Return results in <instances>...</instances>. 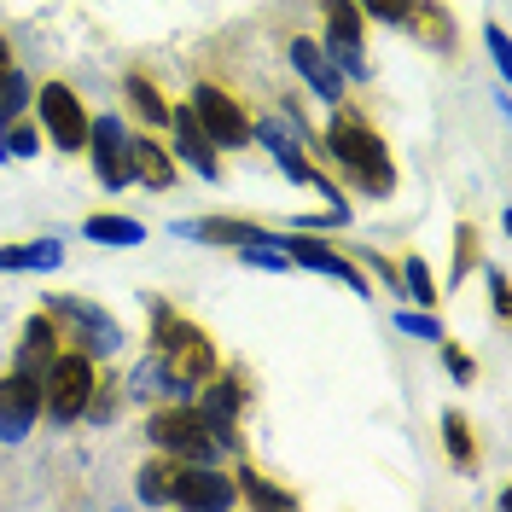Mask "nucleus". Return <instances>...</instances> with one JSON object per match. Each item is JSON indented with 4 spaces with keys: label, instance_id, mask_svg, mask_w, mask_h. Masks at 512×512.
Masks as SVG:
<instances>
[{
    "label": "nucleus",
    "instance_id": "7",
    "mask_svg": "<svg viewBox=\"0 0 512 512\" xmlns=\"http://www.w3.org/2000/svg\"><path fill=\"white\" fill-rule=\"evenodd\" d=\"M47 315L70 326V338L82 344V355H117L123 350V326L105 315V309L82 303V297H47Z\"/></svg>",
    "mask_w": 512,
    "mask_h": 512
},
{
    "label": "nucleus",
    "instance_id": "13",
    "mask_svg": "<svg viewBox=\"0 0 512 512\" xmlns=\"http://www.w3.org/2000/svg\"><path fill=\"white\" fill-rule=\"evenodd\" d=\"M175 239H204V245H280L268 227L239 222V216H192V222H175Z\"/></svg>",
    "mask_w": 512,
    "mask_h": 512
},
{
    "label": "nucleus",
    "instance_id": "24",
    "mask_svg": "<svg viewBox=\"0 0 512 512\" xmlns=\"http://www.w3.org/2000/svg\"><path fill=\"white\" fill-rule=\"evenodd\" d=\"M396 274H402V291L414 297L419 309H431V303H437V291H443V286L431 280V268H425V256H408V262H402Z\"/></svg>",
    "mask_w": 512,
    "mask_h": 512
},
{
    "label": "nucleus",
    "instance_id": "5",
    "mask_svg": "<svg viewBox=\"0 0 512 512\" xmlns=\"http://www.w3.org/2000/svg\"><path fill=\"white\" fill-rule=\"evenodd\" d=\"M192 117L204 123V134H210L216 152H239V146L251 140V117H245V105L227 94V88H216V82H198V88H192Z\"/></svg>",
    "mask_w": 512,
    "mask_h": 512
},
{
    "label": "nucleus",
    "instance_id": "20",
    "mask_svg": "<svg viewBox=\"0 0 512 512\" xmlns=\"http://www.w3.org/2000/svg\"><path fill=\"white\" fill-rule=\"evenodd\" d=\"M82 233H88L94 245H117V251H128V245H140V239H146V227L134 222V216H111V210H105V216H88Z\"/></svg>",
    "mask_w": 512,
    "mask_h": 512
},
{
    "label": "nucleus",
    "instance_id": "25",
    "mask_svg": "<svg viewBox=\"0 0 512 512\" xmlns=\"http://www.w3.org/2000/svg\"><path fill=\"white\" fill-rule=\"evenodd\" d=\"M478 256H483L478 227H472V222H460V227H454V280H466V274L478 268Z\"/></svg>",
    "mask_w": 512,
    "mask_h": 512
},
{
    "label": "nucleus",
    "instance_id": "10",
    "mask_svg": "<svg viewBox=\"0 0 512 512\" xmlns=\"http://www.w3.org/2000/svg\"><path fill=\"white\" fill-rule=\"evenodd\" d=\"M291 256V268H309V274H326V280H338V286H350L355 297H373V286H367V274L355 268L350 256H338L326 239H309V233H291V239H280Z\"/></svg>",
    "mask_w": 512,
    "mask_h": 512
},
{
    "label": "nucleus",
    "instance_id": "6",
    "mask_svg": "<svg viewBox=\"0 0 512 512\" xmlns=\"http://www.w3.org/2000/svg\"><path fill=\"white\" fill-rule=\"evenodd\" d=\"M35 111H41V128H47L53 152H82V146H88V105L76 99V88L47 82V88L35 94Z\"/></svg>",
    "mask_w": 512,
    "mask_h": 512
},
{
    "label": "nucleus",
    "instance_id": "29",
    "mask_svg": "<svg viewBox=\"0 0 512 512\" xmlns=\"http://www.w3.org/2000/svg\"><path fill=\"white\" fill-rule=\"evenodd\" d=\"M355 6L379 24H408V12H414V0H355Z\"/></svg>",
    "mask_w": 512,
    "mask_h": 512
},
{
    "label": "nucleus",
    "instance_id": "9",
    "mask_svg": "<svg viewBox=\"0 0 512 512\" xmlns=\"http://www.w3.org/2000/svg\"><path fill=\"white\" fill-rule=\"evenodd\" d=\"M41 419V379L12 367L0 373V443H24Z\"/></svg>",
    "mask_w": 512,
    "mask_h": 512
},
{
    "label": "nucleus",
    "instance_id": "23",
    "mask_svg": "<svg viewBox=\"0 0 512 512\" xmlns=\"http://www.w3.org/2000/svg\"><path fill=\"white\" fill-rule=\"evenodd\" d=\"M128 396H140V402H146V396H169V367H163L158 350H152L140 367H134V373H128Z\"/></svg>",
    "mask_w": 512,
    "mask_h": 512
},
{
    "label": "nucleus",
    "instance_id": "26",
    "mask_svg": "<svg viewBox=\"0 0 512 512\" xmlns=\"http://www.w3.org/2000/svg\"><path fill=\"white\" fill-rule=\"evenodd\" d=\"M24 99H30V82H24V70L12 64V70L0 76V123H12V117L24 111Z\"/></svg>",
    "mask_w": 512,
    "mask_h": 512
},
{
    "label": "nucleus",
    "instance_id": "34",
    "mask_svg": "<svg viewBox=\"0 0 512 512\" xmlns=\"http://www.w3.org/2000/svg\"><path fill=\"white\" fill-rule=\"evenodd\" d=\"M30 268V245H0V274H24Z\"/></svg>",
    "mask_w": 512,
    "mask_h": 512
},
{
    "label": "nucleus",
    "instance_id": "2",
    "mask_svg": "<svg viewBox=\"0 0 512 512\" xmlns=\"http://www.w3.org/2000/svg\"><path fill=\"white\" fill-rule=\"evenodd\" d=\"M94 384H99L94 355L59 350L47 367H41V414H53L59 425L82 419V414H88V402H94Z\"/></svg>",
    "mask_w": 512,
    "mask_h": 512
},
{
    "label": "nucleus",
    "instance_id": "16",
    "mask_svg": "<svg viewBox=\"0 0 512 512\" xmlns=\"http://www.w3.org/2000/svg\"><path fill=\"white\" fill-rule=\"evenodd\" d=\"M53 355H59V320L41 309V315L24 326V344H18V361H12V367H24V373H35V379H41V367H47Z\"/></svg>",
    "mask_w": 512,
    "mask_h": 512
},
{
    "label": "nucleus",
    "instance_id": "3",
    "mask_svg": "<svg viewBox=\"0 0 512 512\" xmlns=\"http://www.w3.org/2000/svg\"><path fill=\"white\" fill-rule=\"evenodd\" d=\"M146 437H152L163 454H181V460H222V448L210 443V431H204V419H198L192 402L158 408V414L146 419Z\"/></svg>",
    "mask_w": 512,
    "mask_h": 512
},
{
    "label": "nucleus",
    "instance_id": "27",
    "mask_svg": "<svg viewBox=\"0 0 512 512\" xmlns=\"http://www.w3.org/2000/svg\"><path fill=\"white\" fill-rule=\"evenodd\" d=\"M239 262H245V268H262V274H286L291 268L286 245H239Z\"/></svg>",
    "mask_w": 512,
    "mask_h": 512
},
{
    "label": "nucleus",
    "instance_id": "30",
    "mask_svg": "<svg viewBox=\"0 0 512 512\" xmlns=\"http://www.w3.org/2000/svg\"><path fill=\"white\" fill-rule=\"evenodd\" d=\"M443 367L454 373V384H472V379H478V361L460 350V344H443Z\"/></svg>",
    "mask_w": 512,
    "mask_h": 512
},
{
    "label": "nucleus",
    "instance_id": "18",
    "mask_svg": "<svg viewBox=\"0 0 512 512\" xmlns=\"http://www.w3.org/2000/svg\"><path fill=\"white\" fill-rule=\"evenodd\" d=\"M181 466H187L181 454H163V448H158V460H146V466H140V478H134L140 501H152V507L169 501V495H175V478H181Z\"/></svg>",
    "mask_w": 512,
    "mask_h": 512
},
{
    "label": "nucleus",
    "instance_id": "21",
    "mask_svg": "<svg viewBox=\"0 0 512 512\" xmlns=\"http://www.w3.org/2000/svg\"><path fill=\"white\" fill-rule=\"evenodd\" d=\"M408 24H414V30L425 35V41H431L437 53H448V47H454V24H448V12L437 6V0H414V12H408Z\"/></svg>",
    "mask_w": 512,
    "mask_h": 512
},
{
    "label": "nucleus",
    "instance_id": "35",
    "mask_svg": "<svg viewBox=\"0 0 512 512\" xmlns=\"http://www.w3.org/2000/svg\"><path fill=\"white\" fill-rule=\"evenodd\" d=\"M489 303H495V315L507 320V274L501 268H489Z\"/></svg>",
    "mask_w": 512,
    "mask_h": 512
},
{
    "label": "nucleus",
    "instance_id": "15",
    "mask_svg": "<svg viewBox=\"0 0 512 512\" xmlns=\"http://www.w3.org/2000/svg\"><path fill=\"white\" fill-rule=\"evenodd\" d=\"M134 181H146L152 192L175 187V152L163 140H152V134H134Z\"/></svg>",
    "mask_w": 512,
    "mask_h": 512
},
{
    "label": "nucleus",
    "instance_id": "14",
    "mask_svg": "<svg viewBox=\"0 0 512 512\" xmlns=\"http://www.w3.org/2000/svg\"><path fill=\"white\" fill-rule=\"evenodd\" d=\"M291 70H297V76H303V82H309L326 105H338V99H344V70L326 59V47H320V41H309V35H291Z\"/></svg>",
    "mask_w": 512,
    "mask_h": 512
},
{
    "label": "nucleus",
    "instance_id": "33",
    "mask_svg": "<svg viewBox=\"0 0 512 512\" xmlns=\"http://www.w3.org/2000/svg\"><path fill=\"white\" fill-rule=\"evenodd\" d=\"M483 41H489V59H495V70L507 76V70H512V53H507V30H501V24H483Z\"/></svg>",
    "mask_w": 512,
    "mask_h": 512
},
{
    "label": "nucleus",
    "instance_id": "22",
    "mask_svg": "<svg viewBox=\"0 0 512 512\" xmlns=\"http://www.w3.org/2000/svg\"><path fill=\"white\" fill-rule=\"evenodd\" d=\"M239 495H245V501H251V507H291V501H297V495H291V489H280V483H268L262 478V472H251V466H239Z\"/></svg>",
    "mask_w": 512,
    "mask_h": 512
},
{
    "label": "nucleus",
    "instance_id": "4",
    "mask_svg": "<svg viewBox=\"0 0 512 512\" xmlns=\"http://www.w3.org/2000/svg\"><path fill=\"white\" fill-rule=\"evenodd\" d=\"M82 152H94V175L105 192H123L134 181V134L123 128V117H88Z\"/></svg>",
    "mask_w": 512,
    "mask_h": 512
},
{
    "label": "nucleus",
    "instance_id": "17",
    "mask_svg": "<svg viewBox=\"0 0 512 512\" xmlns=\"http://www.w3.org/2000/svg\"><path fill=\"white\" fill-rule=\"evenodd\" d=\"M123 94H128L134 117H140L146 128H163V123H169V99H163V88L146 76V70H128V76H123Z\"/></svg>",
    "mask_w": 512,
    "mask_h": 512
},
{
    "label": "nucleus",
    "instance_id": "12",
    "mask_svg": "<svg viewBox=\"0 0 512 512\" xmlns=\"http://www.w3.org/2000/svg\"><path fill=\"white\" fill-rule=\"evenodd\" d=\"M169 501L175 507H239V483L227 472H210V460H187Z\"/></svg>",
    "mask_w": 512,
    "mask_h": 512
},
{
    "label": "nucleus",
    "instance_id": "1",
    "mask_svg": "<svg viewBox=\"0 0 512 512\" xmlns=\"http://www.w3.org/2000/svg\"><path fill=\"white\" fill-rule=\"evenodd\" d=\"M320 152L344 163L361 192H373V198H390V192H396V163H390V152H384V140L361 123L355 111H332L326 146H320Z\"/></svg>",
    "mask_w": 512,
    "mask_h": 512
},
{
    "label": "nucleus",
    "instance_id": "31",
    "mask_svg": "<svg viewBox=\"0 0 512 512\" xmlns=\"http://www.w3.org/2000/svg\"><path fill=\"white\" fill-rule=\"evenodd\" d=\"M59 262H64V245H59V239H35V245H30V268H35V274H53Z\"/></svg>",
    "mask_w": 512,
    "mask_h": 512
},
{
    "label": "nucleus",
    "instance_id": "11",
    "mask_svg": "<svg viewBox=\"0 0 512 512\" xmlns=\"http://www.w3.org/2000/svg\"><path fill=\"white\" fill-rule=\"evenodd\" d=\"M169 128H175V163H187L192 175H204V181H216L222 175V152L210 146V134H204V123L192 117V105H169Z\"/></svg>",
    "mask_w": 512,
    "mask_h": 512
},
{
    "label": "nucleus",
    "instance_id": "8",
    "mask_svg": "<svg viewBox=\"0 0 512 512\" xmlns=\"http://www.w3.org/2000/svg\"><path fill=\"white\" fill-rule=\"evenodd\" d=\"M320 18H326V59L338 64L350 82H367V59H361V6L355 0H320Z\"/></svg>",
    "mask_w": 512,
    "mask_h": 512
},
{
    "label": "nucleus",
    "instance_id": "36",
    "mask_svg": "<svg viewBox=\"0 0 512 512\" xmlns=\"http://www.w3.org/2000/svg\"><path fill=\"white\" fill-rule=\"evenodd\" d=\"M12 70V47H6V35H0V76Z\"/></svg>",
    "mask_w": 512,
    "mask_h": 512
},
{
    "label": "nucleus",
    "instance_id": "32",
    "mask_svg": "<svg viewBox=\"0 0 512 512\" xmlns=\"http://www.w3.org/2000/svg\"><path fill=\"white\" fill-rule=\"evenodd\" d=\"M6 152H12V158H35V152H41V134H35L30 123H12V134H6Z\"/></svg>",
    "mask_w": 512,
    "mask_h": 512
},
{
    "label": "nucleus",
    "instance_id": "19",
    "mask_svg": "<svg viewBox=\"0 0 512 512\" xmlns=\"http://www.w3.org/2000/svg\"><path fill=\"white\" fill-rule=\"evenodd\" d=\"M443 448H448V460H454L460 472L478 466V437H472V419L460 414V408H448L443 414Z\"/></svg>",
    "mask_w": 512,
    "mask_h": 512
},
{
    "label": "nucleus",
    "instance_id": "28",
    "mask_svg": "<svg viewBox=\"0 0 512 512\" xmlns=\"http://www.w3.org/2000/svg\"><path fill=\"white\" fill-rule=\"evenodd\" d=\"M396 326H402L408 338H425V344H437V338H443V320L431 315V309H408V315H396Z\"/></svg>",
    "mask_w": 512,
    "mask_h": 512
}]
</instances>
